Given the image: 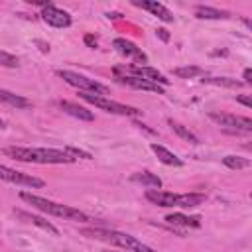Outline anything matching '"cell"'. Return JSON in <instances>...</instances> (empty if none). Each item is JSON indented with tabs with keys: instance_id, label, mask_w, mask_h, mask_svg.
Returning a JSON list of instances; mask_svg holds the SVG:
<instances>
[{
	"instance_id": "1",
	"label": "cell",
	"mask_w": 252,
	"mask_h": 252,
	"mask_svg": "<svg viewBox=\"0 0 252 252\" xmlns=\"http://www.w3.org/2000/svg\"><path fill=\"white\" fill-rule=\"evenodd\" d=\"M4 154L12 159L26 161V163H73L75 158L69 156L65 150H53V148H18L10 146L4 148Z\"/></svg>"
},
{
	"instance_id": "2",
	"label": "cell",
	"mask_w": 252,
	"mask_h": 252,
	"mask_svg": "<svg viewBox=\"0 0 252 252\" xmlns=\"http://www.w3.org/2000/svg\"><path fill=\"white\" fill-rule=\"evenodd\" d=\"M20 197H22L28 205L35 207V209L41 211V213H47V215H53V217H61V219H69V220H83V222L91 220L83 211H79V209H75V207L61 205V203L49 201V199H45V197H39V195L28 193V191H22Z\"/></svg>"
},
{
	"instance_id": "3",
	"label": "cell",
	"mask_w": 252,
	"mask_h": 252,
	"mask_svg": "<svg viewBox=\"0 0 252 252\" xmlns=\"http://www.w3.org/2000/svg\"><path fill=\"white\" fill-rule=\"evenodd\" d=\"M81 234L89 236V238H96V240H104L110 244H116L120 248H126L128 252H156L154 248H150L148 244H144L142 240L126 234V232H118V230H108V228H83Z\"/></svg>"
},
{
	"instance_id": "4",
	"label": "cell",
	"mask_w": 252,
	"mask_h": 252,
	"mask_svg": "<svg viewBox=\"0 0 252 252\" xmlns=\"http://www.w3.org/2000/svg\"><path fill=\"white\" fill-rule=\"evenodd\" d=\"M146 199L158 207H179V209H191L197 207L201 203H205V195L203 193H169V191H161V189H148L146 191Z\"/></svg>"
},
{
	"instance_id": "5",
	"label": "cell",
	"mask_w": 252,
	"mask_h": 252,
	"mask_svg": "<svg viewBox=\"0 0 252 252\" xmlns=\"http://www.w3.org/2000/svg\"><path fill=\"white\" fill-rule=\"evenodd\" d=\"M57 77H61L67 85L79 89L81 93H93V94H100V96L108 94V89H106L104 85H100L98 81L89 79V77H85V75H81V73H75V71H63V69H61V71H57Z\"/></svg>"
},
{
	"instance_id": "6",
	"label": "cell",
	"mask_w": 252,
	"mask_h": 252,
	"mask_svg": "<svg viewBox=\"0 0 252 252\" xmlns=\"http://www.w3.org/2000/svg\"><path fill=\"white\" fill-rule=\"evenodd\" d=\"M83 100L94 104L96 108L100 110H106L110 114H120V116H140V110L134 108V106H128V104H122V102H116V100H110L106 96H100V94H93V93H81L79 94Z\"/></svg>"
},
{
	"instance_id": "7",
	"label": "cell",
	"mask_w": 252,
	"mask_h": 252,
	"mask_svg": "<svg viewBox=\"0 0 252 252\" xmlns=\"http://www.w3.org/2000/svg\"><path fill=\"white\" fill-rule=\"evenodd\" d=\"M209 118L213 122H217L219 126H224V128H230V130H236V132H252V120L248 116H236V114L211 110Z\"/></svg>"
},
{
	"instance_id": "8",
	"label": "cell",
	"mask_w": 252,
	"mask_h": 252,
	"mask_svg": "<svg viewBox=\"0 0 252 252\" xmlns=\"http://www.w3.org/2000/svg\"><path fill=\"white\" fill-rule=\"evenodd\" d=\"M0 179L2 181H8V183H14V185H22V187H43V181L39 177H33V175H28V173H22V171H16L12 167H6V165H0Z\"/></svg>"
},
{
	"instance_id": "9",
	"label": "cell",
	"mask_w": 252,
	"mask_h": 252,
	"mask_svg": "<svg viewBox=\"0 0 252 252\" xmlns=\"http://www.w3.org/2000/svg\"><path fill=\"white\" fill-rule=\"evenodd\" d=\"M124 75L140 77V79L150 81V83H156V85H159V87L169 83V79H165V75H161L158 69L148 67V65H130V67H124Z\"/></svg>"
},
{
	"instance_id": "10",
	"label": "cell",
	"mask_w": 252,
	"mask_h": 252,
	"mask_svg": "<svg viewBox=\"0 0 252 252\" xmlns=\"http://www.w3.org/2000/svg\"><path fill=\"white\" fill-rule=\"evenodd\" d=\"M41 20H43L45 24L53 26V28H69V26H71V16H69L65 10H61V8L53 6V4L43 6V10H41Z\"/></svg>"
},
{
	"instance_id": "11",
	"label": "cell",
	"mask_w": 252,
	"mask_h": 252,
	"mask_svg": "<svg viewBox=\"0 0 252 252\" xmlns=\"http://www.w3.org/2000/svg\"><path fill=\"white\" fill-rule=\"evenodd\" d=\"M112 45H114V49L120 53V55H124V57H130V59H134L136 63H146V55L140 51V47H136L132 41H128V39H124V37H116L114 41H112Z\"/></svg>"
},
{
	"instance_id": "12",
	"label": "cell",
	"mask_w": 252,
	"mask_h": 252,
	"mask_svg": "<svg viewBox=\"0 0 252 252\" xmlns=\"http://www.w3.org/2000/svg\"><path fill=\"white\" fill-rule=\"evenodd\" d=\"M116 81L122 83V85H128L132 89H140V91H152V93H158V94H163V87L156 85V83H150V81H144L140 77H132V75H116Z\"/></svg>"
},
{
	"instance_id": "13",
	"label": "cell",
	"mask_w": 252,
	"mask_h": 252,
	"mask_svg": "<svg viewBox=\"0 0 252 252\" xmlns=\"http://www.w3.org/2000/svg\"><path fill=\"white\" fill-rule=\"evenodd\" d=\"M132 4L138 6V8H142V10L152 12L154 16H158V18L163 20V22H173V14H171L163 4H159V2H156V0H134Z\"/></svg>"
},
{
	"instance_id": "14",
	"label": "cell",
	"mask_w": 252,
	"mask_h": 252,
	"mask_svg": "<svg viewBox=\"0 0 252 252\" xmlns=\"http://www.w3.org/2000/svg\"><path fill=\"white\" fill-rule=\"evenodd\" d=\"M59 106H61V110H63V112L71 114L73 118H79V120H87V122L94 120V114H93L91 110H87L85 106H79V104H75V102H69V100H61V102H59Z\"/></svg>"
},
{
	"instance_id": "15",
	"label": "cell",
	"mask_w": 252,
	"mask_h": 252,
	"mask_svg": "<svg viewBox=\"0 0 252 252\" xmlns=\"http://www.w3.org/2000/svg\"><path fill=\"white\" fill-rule=\"evenodd\" d=\"M165 222L173 224V226H185V228H197L201 226V219L199 217H187L183 213H171L165 217Z\"/></svg>"
},
{
	"instance_id": "16",
	"label": "cell",
	"mask_w": 252,
	"mask_h": 252,
	"mask_svg": "<svg viewBox=\"0 0 252 252\" xmlns=\"http://www.w3.org/2000/svg\"><path fill=\"white\" fill-rule=\"evenodd\" d=\"M152 152L158 156V159L161 161V163H165V165H175V167H181L183 165V159L181 158H177L173 152H169L167 148H163V146H159V144H152Z\"/></svg>"
},
{
	"instance_id": "17",
	"label": "cell",
	"mask_w": 252,
	"mask_h": 252,
	"mask_svg": "<svg viewBox=\"0 0 252 252\" xmlns=\"http://www.w3.org/2000/svg\"><path fill=\"white\" fill-rule=\"evenodd\" d=\"M132 181L144 187H150V189H161V179L152 171H138L132 175Z\"/></svg>"
},
{
	"instance_id": "18",
	"label": "cell",
	"mask_w": 252,
	"mask_h": 252,
	"mask_svg": "<svg viewBox=\"0 0 252 252\" xmlns=\"http://www.w3.org/2000/svg\"><path fill=\"white\" fill-rule=\"evenodd\" d=\"M0 102L10 104L14 108H28V106H32V100H28V98H24L20 94H14V93H10L6 89H0Z\"/></svg>"
},
{
	"instance_id": "19",
	"label": "cell",
	"mask_w": 252,
	"mask_h": 252,
	"mask_svg": "<svg viewBox=\"0 0 252 252\" xmlns=\"http://www.w3.org/2000/svg\"><path fill=\"white\" fill-rule=\"evenodd\" d=\"M195 16L201 18V20H222V18H228V12L224 10H219V8H211V6H197L195 8Z\"/></svg>"
},
{
	"instance_id": "20",
	"label": "cell",
	"mask_w": 252,
	"mask_h": 252,
	"mask_svg": "<svg viewBox=\"0 0 252 252\" xmlns=\"http://www.w3.org/2000/svg\"><path fill=\"white\" fill-rule=\"evenodd\" d=\"M16 213H18L22 219H28L32 224H35V226H39V228H43V230H47V232H51V234H55V236L59 234V230H57V228H55L51 222H47L45 219L35 217V215H30V213H24V211H16Z\"/></svg>"
},
{
	"instance_id": "21",
	"label": "cell",
	"mask_w": 252,
	"mask_h": 252,
	"mask_svg": "<svg viewBox=\"0 0 252 252\" xmlns=\"http://www.w3.org/2000/svg\"><path fill=\"white\" fill-rule=\"evenodd\" d=\"M169 126H171V130L179 136V138H183L185 142H189V144H199V138L191 132V130H187L183 124H179V122H173V120H169Z\"/></svg>"
},
{
	"instance_id": "22",
	"label": "cell",
	"mask_w": 252,
	"mask_h": 252,
	"mask_svg": "<svg viewBox=\"0 0 252 252\" xmlns=\"http://www.w3.org/2000/svg\"><path fill=\"white\" fill-rule=\"evenodd\" d=\"M203 83L217 85V87H230V89H238V87H242V85H244L242 81L228 79V77H207V79H203Z\"/></svg>"
},
{
	"instance_id": "23",
	"label": "cell",
	"mask_w": 252,
	"mask_h": 252,
	"mask_svg": "<svg viewBox=\"0 0 252 252\" xmlns=\"http://www.w3.org/2000/svg\"><path fill=\"white\" fill-rule=\"evenodd\" d=\"M173 73H175L177 77H181V79H193V77H197V75H205V71H203L201 67H197V65L177 67V69H173Z\"/></svg>"
},
{
	"instance_id": "24",
	"label": "cell",
	"mask_w": 252,
	"mask_h": 252,
	"mask_svg": "<svg viewBox=\"0 0 252 252\" xmlns=\"http://www.w3.org/2000/svg\"><path fill=\"white\" fill-rule=\"evenodd\" d=\"M222 163L230 169H244V167H250V159L246 158H240V156H226L222 158Z\"/></svg>"
},
{
	"instance_id": "25",
	"label": "cell",
	"mask_w": 252,
	"mask_h": 252,
	"mask_svg": "<svg viewBox=\"0 0 252 252\" xmlns=\"http://www.w3.org/2000/svg\"><path fill=\"white\" fill-rule=\"evenodd\" d=\"M0 67H18V57L8 51H0Z\"/></svg>"
},
{
	"instance_id": "26",
	"label": "cell",
	"mask_w": 252,
	"mask_h": 252,
	"mask_svg": "<svg viewBox=\"0 0 252 252\" xmlns=\"http://www.w3.org/2000/svg\"><path fill=\"white\" fill-rule=\"evenodd\" d=\"M69 156H73L75 159L77 158H83V159H91V154L89 152H83V150H79V148H73V146H67V148H63Z\"/></svg>"
},
{
	"instance_id": "27",
	"label": "cell",
	"mask_w": 252,
	"mask_h": 252,
	"mask_svg": "<svg viewBox=\"0 0 252 252\" xmlns=\"http://www.w3.org/2000/svg\"><path fill=\"white\" fill-rule=\"evenodd\" d=\"M156 35H158L161 41H169V33H167V30H163V28H158V30H156Z\"/></svg>"
},
{
	"instance_id": "28",
	"label": "cell",
	"mask_w": 252,
	"mask_h": 252,
	"mask_svg": "<svg viewBox=\"0 0 252 252\" xmlns=\"http://www.w3.org/2000/svg\"><path fill=\"white\" fill-rule=\"evenodd\" d=\"M242 79H244V81H242L244 85H250V83H252V71H250V69H244V75H242Z\"/></svg>"
},
{
	"instance_id": "29",
	"label": "cell",
	"mask_w": 252,
	"mask_h": 252,
	"mask_svg": "<svg viewBox=\"0 0 252 252\" xmlns=\"http://www.w3.org/2000/svg\"><path fill=\"white\" fill-rule=\"evenodd\" d=\"M236 100L240 102V104H244V106H252V100H250V96H236Z\"/></svg>"
},
{
	"instance_id": "30",
	"label": "cell",
	"mask_w": 252,
	"mask_h": 252,
	"mask_svg": "<svg viewBox=\"0 0 252 252\" xmlns=\"http://www.w3.org/2000/svg\"><path fill=\"white\" fill-rule=\"evenodd\" d=\"M85 43H87L89 47H96V39H94L93 35H85Z\"/></svg>"
},
{
	"instance_id": "31",
	"label": "cell",
	"mask_w": 252,
	"mask_h": 252,
	"mask_svg": "<svg viewBox=\"0 0 252 252\" xmlns=\"http://www.w3.org/2000/svg\"><path fill=\"white\" fill-rule=\"evenodd\" d=\"M0 128H4V122H2V120H0Z\"/></svg>"
}]
</instances>
